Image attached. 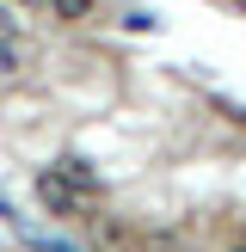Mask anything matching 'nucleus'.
<instances>
[{
  "label": "nucleus",
  "instance_id": "obj_1",
  "mask_svg": "<svg viewBox=\"0 0 246 252\" xmlns=\"http://www.w3.org/2000/svg\"><path fill=\"white\" fill-rule=\"evenodd\" d=\"M92 172H86V160H62V166L37 172V203L49 209V216H86L92 209Z\"/></svg>",
  "mask_w": 246,
  "mask_h": 252
},
{
  "label": "nucleus",
  "instance_id": "obj_2",
  "mask_svg": "<svg viewBox=\"0 0 246 252\" xmlns=\"http://www.w3.org/2000/svg\"><path fill=\"white\" fill-rule=\"evenodd\" d=\"M92 246H98V252H123V246H129V234H123L111 216H92Z\"/></svg>",
  "mask_w": 246,
  "mask_h": 252
},
{
  "label": "nucleus",
  "instance_id": "obj_3",
  "mask_svg": "<svg viewBox=\"0 0 246 252\" xmlns=\"http://www.w3.org/2000/svg\"><path fill=\"white\" fill-rule=\"evenodd\" d=\"M0 68H6V74H19V68H31V43H25L19 31H12V37H0Z\"/></svg>",
  "mask_w": 246,
  "mask_h": 252
},
{
  "label": "nucleus",
  "instance_id": "obj_4",
  "mask_svg": "<svg viewBox=\"0 0 246 252\" xmlns=\"http://www.w3.org/2000/svg\"><path fill=\"white\" fill-rule=\"evenodd\" d=\"M49 12H56V19H86L92 0H49Z\"/></svg>",
  "mask_w": 246,
  "mask_h": 252
},
{
  "label": "nucleus",
  "instance_id": "obj_5",
  "mask_svg": "<svg viewBox=\"0 0 246 252\" xmlns=\"http://www.w3.org/2000/svg\"><path fill=\"white\" fill-rule=\"evenodd\" d=\"M12 31H19V25H12V12L0 6V37H12Z\"/></svg>",
  "mask_w": 246,
  "mask_h": 252
},
{
  "label": "nucleus",
  "instance_id": "obj_6",
  "mask_svg": "<svg viewBox=\"0 0 246 252\" xmlns=\"http://www.w3.org/2000/svg\"><path fill=\"white\" fill-rule=\"evenodd\" d=\"M43 252H80V246H68V240H43Z\"/></svg>",
  "mask_w": 246,
  "mask_h": 252
},
{
  "label": "nucleus",
  "instance_id": "obj_7",
  "mask_svg": "<svg viewBox=\"0 0 246 252\" xmlns=\"http://www.w3.org/2000/svg\"><path fill=\"white\" fill-rule=\"evenodd\" d=\"M19 6H49V0H19Z\"/></svg>",
  "mask_w": 246,
  "mask_h": 252
},
{
  "label": "nucleus",
  "instance_id": "obj_8",
  "mask_svg": "<svg viewBox=\"0 0 246 252\" xmlns=\"http://www.w3.org/2000/svg\"><path fill=\"white\" fill-rule=\"evenodd\" d=\"M240 252H246V246H240Z\"/></svg>",
  "mask_w": 246,
  "mask_h": 252
}]
</instances>
